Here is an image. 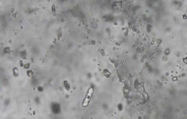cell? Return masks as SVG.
<instances>
[{"mask_svg":"<svg viewBox=\"0 0 187 119\" xmlns=\"http://www.w3.org/2000/svg\"><path fill=\"white\" fill-rule=\"evenodd\" d=\"M94 88L93 87H90L87 93L86 96L83 102L82 106L83 107H87L88 105L91 100V97H92V95L94 93Z\"/></svg>","mask_w":187,"mask_h":119,"instance_id":"cell-1","label":"cell"}]
</instances>
